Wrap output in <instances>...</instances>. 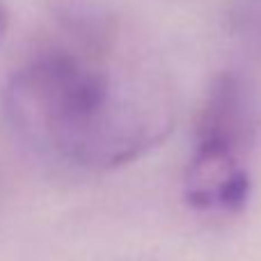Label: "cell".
<instances>
[{"mask_svg": "<svg viewBox=\"0 0 261 261\" xmlns=\"http://www.w3.org/2000/svg\"><path fill=\"white\" fill-rule=\"evenodd\" d=\"M0 106L23 147L76 172L138 161L176 117L167 73L99 0H50L5 76Z\"/></svg>", "mask_w": 261, "mask_h": 261, "instance_id": "1", "label": "cell"}, {"mask_svg": "<svg viewBox=\"0 0 261 261\" xmlns=\"http://www.w3.org/2000/svg\"><path fill=\"white\" fill-rule=\"evenodd\" d=\"M252 181L241 153H190L184 174V199L206 216H234L248 206Z\"/></svg>", "mask_w": 261, "mask_h": 261, "instance_id": "2", "label": "cell"}, {"mask_svg": "<svg viewBox=\"0 0 261 261\" xmlns=\"http://www.w3.org/2000/svg\"><path fill=\"white\" fill-rule=\"evenodd\" d=\"M250 140V110L243 83L234 73L211 81L195 119L193 151L245 153Z\"/></svg>", "mask_w": 261, "mask_h": 261, "instance_id": "3", "label": "cell"}, {"mask_svg": "<svg viewBox=\"0 0 261 261\" xmlns=\"http://www.w3.org/2000/svg\"><path fill=\"white\" fill-rule=\"evenodd\" d=\"M227 30L243 46L261 50V0H234L227 9Z\"/></svg>", "mask_w": 261, "mask_h": 261, "instance_id": "4", "label": "cell"}, {"mask_svg": "<svg viewBox=\"0 0 261 261\" xmlns=\"http://www.w3.org/2000/svg\"><path fill=\"white\" fill-rule=\"evenodd\" d=\"M7 25H9V12H7V7H5V3L0 0V39H3L5 32H7Z\"/></svg>", "mask_w": 261, "mask_h": 261, "instance_id": "5", "label": "cell"}]
</instances>
